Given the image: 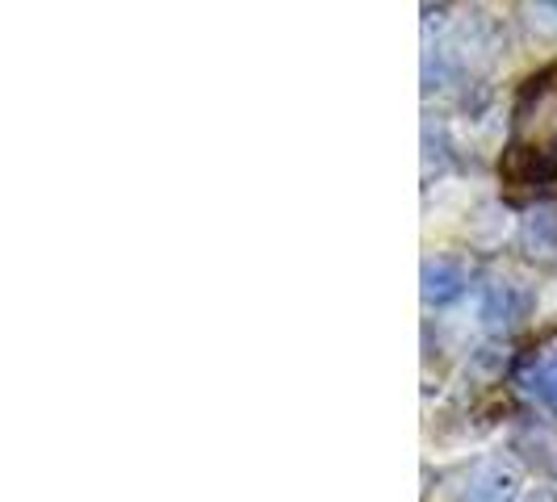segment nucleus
<instances>
[{"mask_svg":"<svg viewBox=\"0 0 557 502\" xmlns=\"http://www.w3.org/2000/svg\"><path fill=\"white\" fill-rule=\"evenodd\" d=\"M499 176L511 189H545L557 180V67L536 72L520 88Z\"/></svg>","mask_w":557,"mask_h":502,"instance_id":"f257e3e1","label":"nucleus"},{"mask_svg":"<svg viewBox=\"0 0 557 502\" xmlns=\"http://www.w3.org/2000/svg\"><path fill=\"white\" fill-rule=\"evenodd\" d=\"M448 499L453 502H516L520 499V477L503 461H474L466 469H457L448 481Z\"/></svg>","mask_w":557,"mask_h":502,"instance_id":"f03ea898","label":"nucleus"},{"mask_svg":"<svg viewBox=\"0 0 557 502\" xmlns=\"http://www.w3.org/2000/svg\"><path fill=\"white\" fill-rule=\"evenodd\" d=\"M516 381L524 386V393H532L536 402H545L549 411H557V348L532 352L516 368Z\"/></svg>","mask_w":557,"mask_h":502,"instance_id":"7ed1b4c3","label":"nucleus"},{"mask_svg":"<svg viewBox=\"0 0 557 502\" xmlns=\"http://www.w3.org/2000/svg\"><path fill=\"white\" fill-rule=\"evenodd\" d=\"M461 293H466V268L457 260H428L423 264V302L428 306H445Z\"/></svg>","mask_w":557,"mask_h":502,"instance_id":"20e7f679","label":"nucleus"},{"mask_svg":"<svg viewBox=\"0 0 557 502\" xmlns=\"http://www.w3.org/2000/svg\"><path fill=\"white\" fill-rule=\"evenodd\" d=\"M529 310V298L516 289V285H491L486 289V302H482V318L491 331H511Z\"/></svg>","mask_w":557,"mask_h":502,"instance_id":"39448f33","label":"nucleus"},{"mask_svg":"<svg viewBox=\"0 0 557 502\" xmlns=\"http://www.w3.org/2000/svg\"><path fill=\"white\" fill-rule=\"evenodd\" d=\"M524 243L532 248V255H536V251H541V255H554L557 251V214H549V210L532 214L529 223H524Z\"/></svg>","mask_w":557,"mask_h":502,"instance_id":"423d86ee","label":"nucleus"}]
</instances>
